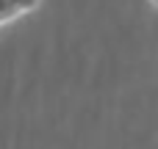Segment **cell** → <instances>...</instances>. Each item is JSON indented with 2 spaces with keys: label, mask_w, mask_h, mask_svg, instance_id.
<instances>
[{
  "label": "cell",
  "mask_w": 158,
  "mask_h": 149,
  "mask_svg": "<svg viewBox=\"0 0 158 149\" xmlns=\"http://www.w3.org/2000/svg\"><path fill=\"white\" fill-rule=\"evenodd\" d=\"M36 6H39V0H0V25L33 11Z\"/></svg>",
  "instance_id": "6da1fadb"
}]
</instances>
